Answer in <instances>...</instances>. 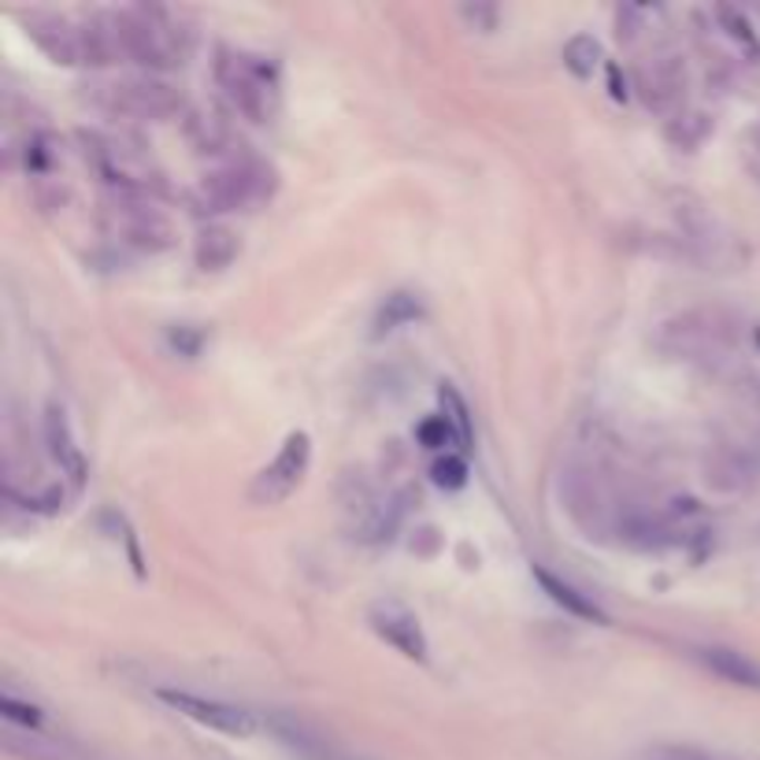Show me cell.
Instances as JSON below:
<instances>
[{
    "label": "cell",
    "instance_id": "6da1fadb",
    "mask_svg": "<svg viewBox=\"0 0 760 760\" xmlns=\"http://www.w3.org/2000/svg\"><path fill=\"white\" fill-rule=\"evenodd\" d=\"M97 63H141V68H174L182 63L186 30L171 12L163 8H119L90 19Z\"/></svg>",
    "mask_w": 760,
    "mask_h": 760
},
{
    "label": "cell",
    "instance_id": "7a4b0ae2",
    "mask_svg": "<svg viewBox=\"0 0 760 760\" xmlns=\"http://www.w3.org/2000/svg\"><path fill=\"white\" fill-rule=\"evenodd\" d=\"M219 86L230 97V104L252 123H268L279 108V74L268 60L249 57V52H223L216 63Z\"/></svg>",
    "mask_w": 760,
    "mask_h": 760
},
{
    "label": "cell",
    "instance_id": "3957f363",
    "mask_svg": "<svg viewBox=\"0 0 760 760\" xmlns=\"http://www.w3.org/2000/svg\"><path fill=\"white\" fill-rule=\"evenodd\" d=\"M97 104L119 119H168L179 112L182 97L174 93V86L152 79V74H134V79H116L101 86Z\"/></svg>",
    "mask_w": 760,
    "mask_h": 760
},
{
    "label": "cell",
    "instance_id": "277c9868",
    "mask_svg": "<svg viewBox=\"0 0 760 760\" xmlns=\"http://www.w3.org/2000/svg\"><path fill=\"white\" fill-rule=\"evenodd\" d=\"M308 464H312V438L304 431L286 434V442L279 446V453L268 468L257 471L249 487V501L260 504V509H271V504H282L290 493L301 487L308 476Z\"/></svg>",
    "mask_w": 760,
    "mask_h": 760
},
{
    "label": "cell",
    "instance_id": "5b68a950",
    "mask_svg": "<svg viewBox=\"0 0 760 760\" xmlns=\"http://www.w3.org/2000/svg\"><path fill=\"white\" fill-rule=\"evenodd\" d=\"M157 698L174 709L186 720L201 723V727H212L219 734H230V738H249L260 731L257 716L249 709H241V704H230V701H216V698H201V693H190V690H160Z\"/></svg>",
    "mask_w": 760,
    "mask_h": 760
},
{
    "label": "cell",
    "instance_id": "8992f818",
    "mask_svg": "<svg viewBox=\"0 0 760 760\" xmlns=\"http://www.w3.org/2000/svg\"><path fill=\"white\" fill-rule=\"evenodd\" d=\"M271 186V171H263L260 163H234V168L212 174L201 186L204 208L208 212H234V208L257 204Z\"/></svg>",
    "mask_w": 760,
    "mask_h": 760
},
{
    "label": "cell",
    "instance_id": "52a82bcc",
    "mask_svg": "<svg viewBox=\"0 0 760 760\" xmlns=\"http://www.w3.org/2000/svg\"><path fill=\"white\" fill-rule=\"evenodd\" d=\"M368 623L371 631L382 638L387 646H393L404 660H416V664H423L427 660V634H423V623L420 616H416L404 601H374L368 609Z\"/></svg>",
    "mask_w": 760,
    "mask_h": 760
},
{
    "label": "cell",
    "instance_id": "ba28073f",
    "mask_svg": "<svg viewBox=\"0 0 760 760\" xmlns=\"http://www.w3.org/2000/svg\"><path fill=\"white\" fill-rule=\"evenodd\" d=\"M30 38L49 52L52 63H63V68L93 63L90 23H71L68 16H30Z\"/></svg>",
    "mask_w": 760,
    "mask_h": 760
},
{
    "label": "cell",
    "instance_id": "9c48e42d",
    "mask_svg": "<svg viewBox=\"0 0 760 760\" xmlns=\"http://www.w3.org/2000/svg\"><path fill=\"white\" fill-rule=\"evenodd\" d=\"M531 576H534L538 587H542L546 598L557 604V609H564L568 616H576V620H582V623H609V616H604L601 604L593 601L590 593H582L579 587H571L568 579L553 576V571L542 568V564H534Z\"/></svg>",
    "mask_w": 760,
    "mask_h": 760
},
{
    "label": "cell",
    "instance_id": "30bf717a",
    "mask_svg": "<svg viewBox=\"0 0 760 760\" xmlns=\"http://www.w3.org/2000/svg\"><path fill=\"white\" fill-rule=\"evenodd\" d=\"M46 442H49V453L60 464L63 476H68L74 487H82L86 457H82V449L74 446L71 427H68V420H63V412L57 409V404H49V409H46Z\"/></svg>",
    "mask_w": 760,
    "mask_h": 760
},
{
    "label": "cell",
    "instance_id": "8fae6325",
    "mask_svg": "<svg viewBox=\"0 0 760 760\" xmlns=\"http://www.w3.org/2000/svg\"><path fill=\"white\" fill-rule=\"evenodd\" d=\"M701 664L712 671V676H720L723 682H734V687H746V690H760V664L757 660H749L746 653H738V649H723V646H712V649H698Z\"/></svg>",
    "mask_w": 760,
    "mask_h": 760
},
{
    "label": "cell",
    "instance_id": "7c38bea8",
    "mask_svg": "<svg viewBox=\"0 0 760 760\" xmlns=\"http://www.w3.org/2000/svg\"><path fill=\"white\" fill-rule=\"evenodd\" d=\"M423 316V301H420V293H409V290H398V293H390L387 301L379 304V312H374V330L371 334L374 338H382V334H393L398 327H409L416 323V319Z\"/></svg>",
    "mask_w": 760,
    "mask_h": 760
},
{
    "label": "cell",
    "instance_id": "4fadbf2b",
    "mask_svg": "<svg viewBox=\"0 0 760 760\" xmlns=\"http://www.w3.org/2000/svg\"><path fill=\"white\" fill-rule=\"evenodd\" d=\"M234 252H238V241L230 230H204L201 241H197V263H201L204 271H219V268H227L230 260H234Z\"/></svg>",
    "mask_w": 760,
    "mask_h": 760
},
{
    "label": "cell",
    "instance_id": "5bb4252c",
    "mask_svg": "<svg viewBox=\"0 0 760 760\" xmlns=\"http://www.w3.org/2000/svg\"><path fill=\"white\" fill-rule=\"evenodd\" d=\"M564 63L571 68V74H576V79H590L593 68L601 63V46L590 34L571 38L568 46H564Z\"/></svg>",
    "mask_w": 760,
    "mask_h": 760
},
{
    "label": "cell",
    "instance_id": "9a60e30c",
    "mask_svg": "<svg viewBox=\"0 0 760 760\" xmlns=\"http://www.w3.org/2000/svg\"><path fill=\"white\" fill-rule=\"evenodd\" d=\"M438 401H442V416L449 423H453V431H457V438H460V446H471V416H468V404H464V398H460V393L449 387V382H442V390H438Z\"/></svg>",
    "mask_w": 760,
    "mask_h": 760
},
{
    "label": "cell",
    "instance_id": "2e32d148",
    "mask_svg": "<svg viewBox=\"0 0 760 760\" xmlns=\"http://www.w3.org/2000/svg\"><path fill=\"white\" fill-rule=\"evenodd\" d=\"M431 479H434V487H442V490H460V487L468 482V464H464V457H457V453L438 457V460H434V468H431Z\"/></svg>",
    "mask_w": 760,
    "mask_h": 760
},
{
    "label": "cell",
    "instance_id": "e0dca14e",
    "mask_svg": "<svg viewBox=\"0 0 760 760\" xmlns=\"http://www.w3.org/2000/svg\"><path fill=\"white\" fill-rule=\"evenodd\" d=\"M416 438L427 446V449H449V446H460V438L453 431V423L446 420V416H431V420H423L416 427Z\"/></svg>",
    "mask_w": 760,
    "mask_h": 760
},
{
    "label": "cell",
    "instance_id": "ac0fdd59",
    "mask_svg": "<svg viewBox=\"0 0 760 760\" xmlns=\"http://www.w3.org/2000/svg\"><path fill=\"white\" fill-rule=\"evenodd\" d=\"M716 16L723 19L727 23V30H731V38L738 41V46H742L749 57H760V41H757V34H753V27H749V19L742 16V12H734V8H716Z\"/></svg>",
    "mask_w": 760,
    "mask_h": 760
},
{
    "label": "cell",
    "instance_id": "d6986e66",
    "mask_svg": "<svg viewBox=\"0 0 760 760\" xmlns=\"http://www.w3.org/2000/svg\"><path fill=\"white\" fill-rule=\"evenodd\" d=\"M0 712H4L8 723H23L27 731H38V727H46V712L34 709V704L16 701V693H8V690H4V698H0Z\"/></svg>",
    "mask_w": 760,
    "mask_h": 760
},
{
    "label": "cell",
    "instance_id": "ffe728a7",
    "mask_svg": "<svg viewBox=\"0 0 760 760\" xmlns=\"http://www.w3.org/2000/svg\"><path fill=\"white\" fill-rule=\"evenodd\" d=\"M653 760H712L709 753H701V749H687V746H671V749H657Z\"/></svg>",
    "mask_w": 760,
    "mask_h": 760
}]
</instances>
